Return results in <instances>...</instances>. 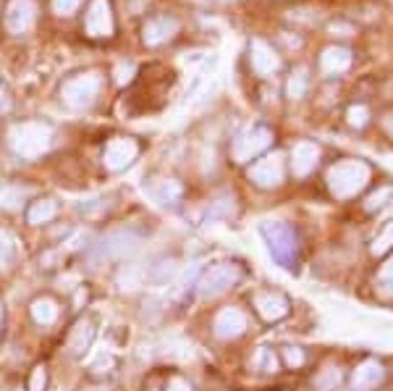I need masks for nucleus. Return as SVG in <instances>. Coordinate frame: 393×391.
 <instances>
[{
	"mask_svg": "<svg viewBox=\"0 0 393 391\" xmlns=\"http://www.w3.org/2000/svg\"><path fill=\"white\" fill-rule=\"evenodd\" d=\"M383 126L388 129V134H393V113L385 116V118H383Z\"/></svg>",
	"mask_w": 393,
	"mask_h": 391,
	"instance_id": "79ce46f5",
	"label": "nucleus"
},
{
	"mask_svg": "<svg viewBox=\"0 0 393 391\" xmlns=\"http://www.w3.org/2000/svg\"><path fill=\"white\" fill-rule=\"evenodd\" d=\"M11 150L24 158V161H37L40 155H45L53 145V129L42 121H26L16 123L9 134Z\"/></svg>",
	"mask_w": 393,
	"mask_h": 391,
	"instance_id": "f257e3e1",
	"label": "nucleus"
},
{
	"mask_svg": "<svg viewBox=\"0 0 393 391\" xmlns=\"http://www.w3.org/2000/svg\"><path fill=\"white\" fill-rule=\"evenodd\" d=\"M283 173H286V168H283V155L273 153L267 155V158H262V161H257V163L249 168V181L262 189H273L283 181Z\"/></svg>",
	"mask_w": 393,
	"mask_h": 391,
	"instance_id": "9d476101",
	"label": "nucleus"
},
{
	"mask_svg": "<svg viewBox=\"0 0 393 391\" xmlns=\"http://www.w3.org/2000/svg\"><path fill=\"white\" fill-rule=\"evenodd\" d=\"M32 195V189L29 187H21V184H3L0 187V208L3 210H16L21 208L26 197Z\"/></svg>",
	"mask_w": 393,
	"mask_h": 391,
	"instance_id": "b1692460",
	"label": "nucleus"
},
{
	"mask_svg": "<svg viewBox=\"0 0 393 391\" xmlns=\"http://www.w3.org/2000/svg\"><path fill=\"white\" fill-rule=\"evenodd\" d=\"M367 118H369L367 106H352L346 111V121H349V126H354V129H362V126L367 123Z\"/></svg>",
	"mask_w": 393,
	"mask_h": 391,
	"instance_id": "72a5a7b5",
	"label": "nucleus"
},
{
	"mask_svg": "<svg viewBox=\"0 0 393 391\" xmlns=\"http://www.w3.org/2000/svg\"><path fill=\"white\" fill-rule=\"evenodd\" d=\"M97 336V320L95 318H81L76 326L71 328V336H68V352L73 357H81L84 352L92 347Z\"/></svg>",
	"mask_w": 393,
	"mask_h": 391,
	"instance_id": "f3484780",
	"label": "nucleus"
},
{
	"mask_svg": "<svg viewBox=\"0 0 393 391\" xmlns=\"http://www.w3.org/2000/svg\"><path fill=\"white\" fill-rule=\"evenodd\" d=\"M307 84H310V76H307V68H297V71L289 76V84H286V95L291 100H302L307 92Z\"/></svg>",
	"mask_w": 393,
	"mask_h": 391,
	"instance_id": "bb28decb",
	"label": "nucleus"
},
{
	"mask_svg": "<svg viewBox=\"0 0 393 391\" xmlns=\"http://www.w3.org/2000/svg\"><path fill=\"white\" fill-rule=\"evenodd\" d=\"M317 161H320V147L315 142H297L294 150H291V171L299 179L307 176V173H312Z\"/></svg>",
	"mask_w": 393,
	"mask_h": 391,
	"instance_id": "2eb2a0df",
	"label": "nucleus"
},
{
	"mask_svg": "<svg viewBox=\"0 0 393 391\" xmlns=\"http://www.w3.org/2000/svg\"><path fill=\"white\" fill-rule=\"evenodd\" d=\"M58 215V203L56 200H50V197H42L37 203L29 205V210H26V220L32 223V226H42V223H50V220Z\"/></svg>",
	"mask_w": 393,
	"mask_h": 391,
	"instance_id": "5701e85b",
	"label": "nucleus"
},
{
	"mask_svg": "<svg viewBox=\"0 0 393 391\" xmlns=\"http://www.w3.org/2000/svg\"><path fill=\"white\" fill-rule=\"evenodd\" d=\"M37 19V3L34 0H11L6 9V26L14 34H26Z\"/></svg>",
	"mask_w": 393,
	"mask_h": 391,
	"instance_id": "9b49d317",
	"label": "nucleus"
},
{
	"mask_svg": "<svg viewBox=\"0 0 393 391\" xmlns=\"http://www.w3.org/2000/svg\"><path fill=\"white\" fill-rule=\"evenodd\" d=\"M349 66H352V53H349L346 48L322 50V56H320L322 73H328V76H333V73H344Z\"/></svg>",
	"mask_w": 393,
	"mask_h": 391,
	"instance_id": "412c9836",
	"label": "nucleus"
},
{
	"mask_svg": "<svg viewBox=\"0 0 393 391\" xmlns=\"http://www.w3.org/2000/svg\"><path fill=\"white\" fill-rule=\"evenodd\" d=\"M281 355H283V362H286V365L289 367H294V370H297V367H302L307 362V355H305V350H302V347H283L281 350Z\"/></svg>",
	"mask_w": 393,
	"mask_h": 391,
	"instance_id": "473e14b6",
	"label": "nucleus"
},
{
	"mask_svg": "<svg viewBox=\"0 0 393 391\" xmlns=\"http://www.w3.org/2000/svg\"><path fill=\"white\" fill-rule=\"evenodd\" d=\"M244 331H247V315H244V310L239 308H223L215 315V320H213V334H215L218 339H223V342L236 339V336H241Z\"/></svg>",
	"mask_w": 393,
	"mask_h": 391,
	"instance_id": "f8f14e48",
	"label": "nucleus"
},
{
	"mask_svg": "<svg viewBox=\"0 0 393 391\" xmlns=\"http://www.w3.org/2000/svg\"><path fill=\"white\" fill-rule=\"evenodd\" d=\"M391 197H393V187H380L377 192H372V195L367 197L364 208H367V213H375V210H380L385 205V200H391Z\"/></svg>",
	"mask_w": 393,
	"mask_h": 391,
	"instance_id": "2f4dec72",
	"label": "nucleus"
},
{
	"mask_svg": "<svg viewBox=\"0 0 393 391\" xmlns=\"http://www.w3.org/2000/svg\"><path fill=\"white\" fill-rule=\"evenodd\" d=\"M341 381H344V370H341L338 365H328L315 375L312 383L317 391H336L338 386H341Z\"/></svg>",
	"mask_w": 393,
	"mask_h": 391,
	"instance_id": "393cba45",
	"label": "nucleus"
},
{
	"mask_svg": "<svg viewBox=\"0 0 393 391\" xmlns=\"http://www.w3.org/2000/svg\"><path fill=\"white\" fill-rule=\"evenodd\" d=\"M113 29H116V21H113L111 3L108 0H92L87 14H84V32L95 40H103V37H113Z\"/></svg>",
	"mask_w": 393,
	"mask_h": 391,
	"instance_id": "6e6552de",
	"label": "nucleus"
},
{
	"mask_svg": "<svg viewBox=\"0 0 393 391\" xmlns=\"http://www.w3.org/2000/svg\"><path fill=\"white\" fill-rule=\"evenodd\" d=\"M45 386H48V370H45V365H37L29 375L26 391H45Z\"/></svg>",
	"mask_w": 393,
	"mask_h": 391,
	"instance_id": "f704fd0d",
	"label": "nucleus"
},
{
	"mask_svg": "<svg viewBox=\"0 0 393 391\" xmlns=\"http://www.w3.org/2000/svg\"><path fill=\"white\" fill-rule=\"evenodd\" d=\"M255 367L257 370H262V373H275L278 370V357H275V352L270 347H260L255 352Z\"/></svg>",
	"mask_w": 393,
	"mask_h": 391,
	"instance_id": "c85d7f7f",
	"label": "nucleus"
},
{
	"mask_svg": "<svg viewBox=\"0 0 393 391\" xmlns=\"http://www.w3.org/2000/svg\"><path fill=\"white\" fill-rule=\"evenodd\" d=\"M11 111V95L6 87H0V113H9Z\"/></svg>",
	"mask_w": 393,
	"mask_h": 391,
	"instance_id": "a19ab883",
	"label": "nucleus"
},
{
	"mask_svg": "<svg viewBox=\"0 0 393 391\" xmlns=\"http://www.w3.org/2000/svg\"><path fill=\"white\" fill-rule=\"evenodd\" d=\"M147 268L145 263H128V265H121V270L116 273V286L121 292H137L139 286H145L147 281Z\"/></svg>",
	"mask_w": 393,
	"mask_h": 391,
	"instance_id": "6ab92c4d",
	"label": "nucleus"
},
{
	"mask_svg": "<svg viewBox=\"0 0 393 391\" xmlns=\"http://www.w3.org/2000/svg\"><path fill=\"white\" fill-rule=\"evenodd\" d=\"M165 391H192V386H189V381L186 378H181V375H173L168 381V386H165Z\"/></svg>",
	"mask_w": 393,
	"mask_h": 391,
	"instance_id": "58836bf2",
	"label": "nucleus"
},
{
	"mask_svg": "<svg viewBox=\"0 0 393 391\" xmlns=\"http://www.w3.org/2000/svg\"><path fill=\"white\" fill-rule=\"evenodd\" d=\"M176 260H158L155 265H150V273H147V281H153V284L163 286L168 284L170 278L176 276Z\"/></svg>",
	"mask_w": 393,
	"mask_h": 391,
	"instance_id": "a878e982",
	"label": "nucleus"
},
{
	"mask_svg": "<svg viewBox=\"0 0 393 391\" xmlns=\"http://www.w3.org/2000/svg\"><path fill=\"white\" fill-rule=\"evenodd\" d=\"M134 79V64H121L118 66V84H128Z\"/></svg>",
	"mask_w": 393,
	"mask_h": 391,
	"instance_id": "ea45409f",
	"label": "nucleus"
},
{
	"mask_svg": "<svg viewBox=\"0 0 393 391\" xmlns=\"http://www.w3.org/2000/svg\"><path fill=\"white\" fill-rule=\"evenodd\" d=\"M29 313H32V320L37 326H53L58 315H61V308H58V302L53 297H37L32 302Z\"/></svg>",
	"mask_w": 393,
	"mask_h": 391,
	"instance_id": "4be33fe9",
	"label": "nucleus"
},
{
	"mask_svg": "<svg viewBox=\"0 0 393 391\" xmlns=\"http://www.w3.org/2000/svg\"><path fill=\"white\" fill-rule=\"evenodd\" d=\"M150 197H153L158 205H165V208H176L184 197V187L173 179H163V181H155L150 187Z\"/></svg>",
	"mask_w": 393,
	"mask_h": 391,
	"instance_id": "aec40b11",
	"label": "nucleus"
},
{
	"mask_svg": "<svg viewBox=\"0 0 393 391\" xmlns=\"http://www.w3.org/2000/svg\"><path fill=\"white\" fill-rule=\"evenodd\" d=\"M233 210V197H223V200H218L213 205V210H210V218H218V215H228Z\"/></svg>",
	"mask_w": 393,
	"mask_h": 391,
	"instance_id": "e433bc0d",
	"label": "nucleus"
},
{
	"mask_svg": "<svg viewBox=\"0 0 393 391\" xmlns=\"http://www.w3.org/2000/svg\"><path fill=\"white\" fill-rule=\"evenodd\" d=\"M369 181V166L364 161L349 158V161H338L336 166L328 168V189L338 200H349L357 192L367 187Z\"/></svg>",
	"mask_w": 393,
	"mask_h": 391,
	"instance_id": "f03ea898",
	"label": "nucleus"
},
{
	"mask_svg": "<svg viewBox=\"0 0 393 391\" xmlns=\"http://www.w3.org/2000/svg\"><path fill=\"white\" fill-rule=\"evenodd\" d=\"M273 145V131L265 126H249L233 139V161L236 163H249L252 158H257L260 153H265L267 147Z\"/></svg>",
	"mask_w": 393,
	"mask_h": 391,
	"instance_id": "0eeeda50",
	"label": "nucleus"
},
{
	"mask_svg": "<svg viewBox=\"0 0 393 391\" xmlns=\"http://www.w3.org/2000/svg\"><path fill=\"white\" fill-rule=\"evenodd\" d=\"M103 90V76L97 71L89 73H79V76H71L68 82L61 87V100L66 106L73 108V111H84L95 103V98Z\"/></svg>",
	"mask_w": 393,
	"mask_h": 391,
	"instance_id": "20e7f679",
	"label": "nucleus"
},
{
	"mask_svg": "<svg viewBox=\"0 0 393 391\" xmlns=\"http://www.w3.org/2000/svg\"><path fill=\"white\" fill-rule=\"evenodd\" d=\"M103 208H105L103 200H89V203L79 205V213H81V215H97V213L103 210Z\"/></svg>",
	"mask_w": 393,
	"mask_h": 391,
	"instance_id": "4c0bfd02",
	"label": "nucleus"
},
{
	"mask_svg": "<svg viewBox=\"0 0 393 391\" xmlns=\"http://www.w3.org/2000/svg\"><path fill=\"white\" fill-rule=\"evenodd\" d=\"M142 245V237L131 228H118L111 231L105 239H100V245L95 247V255L100 260H123L128 255H134Z\"/></svg>",
	"mask_w": 393,
	"mask_h": 391,
	"instance_id": "423d86ee",
	"label": "nucleus"
},
{
	"mask_svg": "<svg viewBox=\"0 0 393 391\" xmlns=\"http://www.w3.org/2000/svg\"><path fill=\"white\" fill-rule=\"evenodd\" d=\"M0 328H3V302H0Z\"/></svg>",
	"mask_w": 393,
	"mask_h": 391,
	"instance_id": "37998d69",
	"label": "nucleus"
},
{
	"mask_svg": "<svg viewBox=\"0 0 393 391\" xmlns=\"http://www.w3.org/2000/svg\"><path fill=\"white\" fill-rule=\"evenodd\" d=\"M385 381V367L377 362V360H364L352 375V383L354 389L359 391H369V389H377L380 383Z\"/></svg>",
	"mask_w": 393,
	"mask_h": 391,
	"instance_id": "a211bd4d",
	"label": "nucleus"
},
{
	"mask_svg": "<svg viewBox=\"0 0 393 391\" xmlns=\"http://www.w3.org/2000/svg\"><path fill=\"white\" fill-rule=\"evenodd\" d=\"M16 258V247H14V239L0 228V268H9L11 263Z\"/></svg>",
	"mask_w": 393,
	"mask_h": 391,
	"instance_id": "7c9ffc66",
	"label": "nucleus"
},
{
	"mask_svg": "<svg viewBox=\"0 0 393 391\" xmlns=\"http://www.w3.org/2000/svg\"><path fill=\"white\" fill-rule=\"evenodd\" d=\"M249 58H252V68H255L257 76H270L281 68V58L275 56V50L262 40H252Z\"/></svg>",
	"mask_w": 393,
	"mask_h": 391,
	"instance_id": "ddd939ff",
	"label": "nucleus"
},
{
	"mask_svg": "<svg viewBox=\"0 0 393 391\" xmlns=\"http://www.w3.org/2000/svg\"><path fill=\"white\" fill-rule=\"evenodd\" d=\"M391 247H393V218L385 223L383 231H380V234L375 237V242H372V247H369V250H372V255H385L388 250H391Z\"/></svg>",
	"mask_w": 393,
	"mask_h": 391,
	"instance_id": "c756f323",
	"label": "nucleus"
},
{
	"mask_svg": "<svg viewBox=\"0 0 393 391\" xmlns=\"http://www.w3.org/2000/svg\"><path fill=\"white\" fill-rule=\"evenodd\" d=\"M79 6L81 0H53V11H56L58 16H71Z\"/></svg>",
	"mask_w": 393,
	"mask_h": 391,
	"instance_id": "c9c22d12",
	"label": "nucleus"
},
{
	"mask_svg": "<svg viewBox=\"0 0 393 391\" xmlns=\"http://www.w3.org/2000/svg\"><path fill=\"white\" fill-rule=\"evenodd\" d=\"M176 32H178V21L173 16H155L150 19L145 24V29H142V40H145L150 48H155V45H163L165 40H170Z\"/></svg>",
	"mask_w": 393,
	"mask_h": 391,
	"instance_id": "dca6fc26",
	"label": "nucleus"
},
{
	"mask_svg": "<svg viewBox=\"0 0 393 391\" xmlns=\"http://www.w3.org/2000/svg\"><path fill=\"white\" fill-rule=\"evenodd\" d=\"M260 234L265 239L267 250L273 255L275 260L281 263L283 268H294V263H297V234H294V228L289 223H283V220H265L262 226H260Z\"/></svg>",
	"mask_w": 393,
	"mask_h": 391,
	"instance_id": "7ed1b4c3",
	"label": "nucleus"
},
{
	"mask_svg": "<svg viewBox=\"0 0 393 391\" xmlns=\"http://www.w3.org/2000/svg\"><path fill=\"white\" fill-rule=\"evenodd\" d=\"M354 391H359V389H354Z\"/></svg>",
	"mask_w": 393,
	"mask_h": 391,
	"instance_id": "c03bdc74",
	"label": "nucleus"
},
{
	"mask_svg": "<svg viewBox=\"0 0 393 391\" xmlns=\"http://www.w3.org/2000/svg\"><path fill=\"white\" fill-rule=\"evenodd\" d=\"M139 145L131 137H116L105 145L103 153V163L108 171H123L126 166H131L137 161Z\"/></svg>",
	"mask_w": 393,
	"mask_h": 391,
	"instance_id": "1a4fd4ad",
	"label": "nucleus"
},
{
	"mask_svg": "<svg viewBox=\"0 0 393 391\" xmlns=\"http://www.w3.org/2000/svg\"><path fill=\"white\" fill-rule=\"evenodd\" d=\"M255 308L260 313V318L267 323H275L289 315V300L281 292H262L255 297Z\"/></svg>",
	"mask_w": 393,
	"mask_h": 391,
	"instance_id": "4468645a",
	"label": "nucleus"
},
{
	"mask_svg": "<svg viewBox=\"0 0 393 391\" xmlns=\"http://www.w3.org/2000/svg\"><path fill=\"white\" fill-rule=\"evenodd\" d=\"M375 286L383 297H393V255L383 263V265H380V270H377Z\"/></svg>",
	"mask_w": 393,
	"mask_h": 391,
	"instance_id": "cd10ccee",
	"label": "nucleus"
},
{
	"mask_svg": "<svg viewBox=\"0 0 393 391\" xmlns=\"http://www.w3.org/2000/svg\"><path fill=\"white\" fill-rule=\"evenodd\" d=\"M241 278V268L236 263H218L213 268H208L197 278V294L200 297H218L225 289H231Z\"/></svg>",
	"mask_w": 393,
	"mask_h": 391,
	"instance_id": "39448f33",
	"label": "nucleus"
}]
</instances>
